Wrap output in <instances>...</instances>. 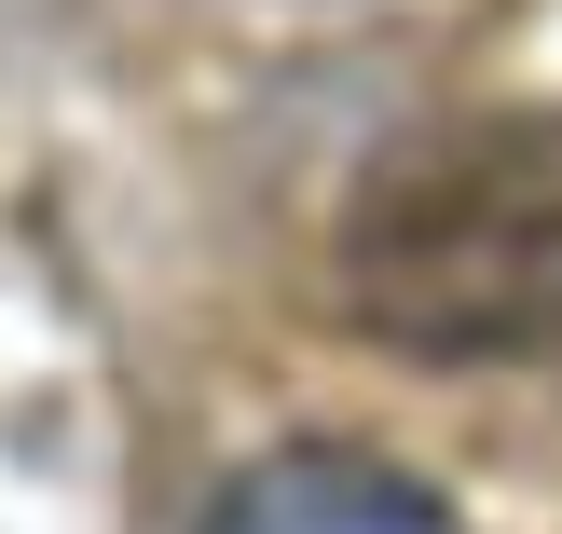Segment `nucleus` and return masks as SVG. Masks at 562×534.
<instances>
[{
	"label": "nucleus",
	"mask_w": 562,
	"mask_h": 534,
	"mask_svg": "<svg viewBox=\"0 0 562 534\" xmlns=\"http://www.w3.org/2000/svg\"><path fill=\"white\" fill-rule=\"evenodd\" d=\"M344 288L439 371H562V110H467L357 179Z\"/></svg>",
	"instance_id": "nucleus-1"
},
{
	"label": "nucleus",
	"mask_w": 562,
	"mask_h": 534,
	"mask_svg": "<svg viewBox=\"0 0 562 534\" xmlns=\"http://www.w3.org/2000/svg\"><path fill=\"white\" fill-rule=\"evenodd\" d=\"M206 534H467V521L371 453H274L206 508Z\"/></svg>",
	"instance_id": "nucleus-2"
}]
</instances>
